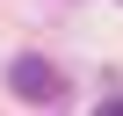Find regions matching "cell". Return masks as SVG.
<instances>
[{
  "label": "cell",
  "instance_id": "cell-2",
  "mask_svg": "<svg viewBox=\"0 0 123 116\" xmlns=\"http://www.w3.org/2000/svg\"><path fill=\"white\" fill-rule=\"evenodd\" d=\"M94 116H123V102H101V109H94Z\"/></svg>",
  "mask_w": 123,
  "mask_h": 116
},
{
  "label": "cell",
  "instance_id": "cell-1",
  "mask_svg": "<svg viewBox=\"0 0 123 116\" xmlns=\"http://www.w3.org/2000/svg\"><path fill=\"white\" fill-rule=\"evenodd\" d=\"M7 87H15L22 102H58V94H65L58 65H51V58H36V51H22L15 65H7Z\"/></svg>",
  "mask_w": 123,
  "mask_h": 116
}]
</instances>
